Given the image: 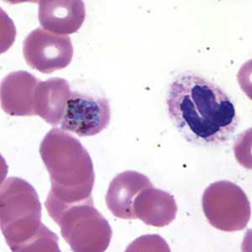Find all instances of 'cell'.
Segmentation results:
<instances>
[{"label": "cell", "instance_id": "cell-6", "mask_svg": "<svg viewBox=\"0 0 252 252\" xmlns=\"http://www.w3.org/2000/svg\"><path fill=\"white\" fill-rule=\"evenodd\" d=\"M24 58L32 68L50 74L65 68L73 56L71 39L37 28L31 32L23 42Z\"/></svg>", "mask_w": 252, "mask_h": 252}, {"label": "cell", "instance_id": "cell-11", "mask_svg": "<svg viewBox=\"0 0 252 252\" xmlns=\"http://www.w3.org/2000/svg\"><path fill=\"white\" fill-rule=\"evenodd\" d=\"M134 212L136 219L147 225L164 227L174 220L178 206L172 195L152 186L144 189L136 197Z\"/></svg>", "mask_w": 252, "mask_h": 252}, {"label": "cell", "instance_id": "cell-4", "mask_svg": "<svg viewBox=\"0 0 252 252\" xmlns=\"http://www.w3.org/2000/svg\"><path fill=\"white\" fill-rule=\"evenodd\" d=\"M63 239L76 252H102L109 247L112 229L94 201L74 204L57 222Z\"/></svg>", "mask_w": 252, "mask_h": 252}, {"label": "cell", "instance_id": "cell-8", "mask_svg": "<svg viewBox=\"0 0 252 252\" xmlns=\"http://www.w3.org/2000/svg\"><path fill=\"white\" fill-rule=\"evenodd\" d=\"M40 81L26 71L10 72L1 82V107L11 116L35 115V90Z\"/></svg>", "mask_w": 252, "mask_h": 252}, {"label": "cell", "instance_id": "cell-12", "mask_svg": "<svg viewBox=\"0 0 252 252\" xmlns=\"http://www.w3.org/2000/svg\"><path fill=\"white\" fill-rule=\"evenodd\" d=\"M71 93L68 83L63 78L40 81L35 90V115L51 126L60 125Z\"/></svg>", "mask_w": 252, "mask_h": 252}, {"label": "cell", "instance_id": "cell-10", "mask_svg": "<svg viewBox=\"0 0 252 252\" xmlns=\"http://www.w3.org/2000/svg\"><path fill=\"white\" fill-rule=\"evenodd\" d=\"M38 16L44 30L66 35L80 29L86 13L83 1L42 0L39 2Z\"/></svg>", "mask_w": 252, "mask_h": 252}, {"label": "cell", "instance_id": "cell-7", "mask_svg": "<svg viewBox=\"0 0 252 252\" xmlns=\"http://www.w3.org/2000/svg\"><path fill=\"white\" fill-rule=\"evenodd\" d=\"M111 109L105 97L71 93L61 121V129L80 137L94 136L110 123Z\"/></svg>", "mask_w": 252, "mask_h": 252}, {"label": "cell", "instance_id": "cell-1", "mask_svg": "<svg viewBox=\"0 0 252 252\" xmlns=\"http://www.w3.org/2000/svg\"><path fill=\"white\" fill-rule=\"evenodd\" d=\"M166 105L175 128L194 146H221L237 128L232 98L217 84L193 72H184L172 81Z\"/></svg>", "mask_w": 252, "mask_h": 252}, {"label": "cell", "instance_id": "cell-2", "mask_svg": "<svg viewBox=\"0 0 252 252\" xmlns=\"http://www.w3.org/2000/svg\"><path fill=\"white\" fill-rule=\"evenodd\" d=\"M40 154L52 184L45 205L57 223L69 207L93 201L94 165L83 145L58 128L51 129L44 137Z\"/></svg>", "mask_w": 252, "mask_h": 252}, {"label": "cell", "instance_id": "cell-9", "mask_svg": "<svg viewBox=\"0 0 252 252\" xmlns=\"http://www.w3.org/2000/svg\"><path fill=\"white\" fill-rule=\"evenodd\" d=\"M152 187L149 178L135 171H126L117 175L109 184L106 204L115 217L135 220L134 202L144 189Z\"/></svg>", "mask_w": 252, "mask_h": 252}, {"label": "cell", "instance_id": "cell-5", "mask_svg": "<svg viewBox=\"0 0 252 252\" xmlns=\"http://www.w3.org/2000/svg\"><path fill=\"white\" fill-rule=\"evenodd\" d=\"M203 209L211 225L228 232L245 229L251 218L247 195L229 182H219L206 189Z\"/></svg>", "mask_w": 252, "mask_h": 252}, {"label": "cell", "instance_id": "cell-3", "mask_svg": "<svg viewBox=\"0 0 252 252\" xmlns=\"http://www.w3.org/2000/svg\"><path fill=\"white\" fill-rule=\"evenodd\" d=\"M1 230L13 252H60L58 237L41 222V204L35 189L12 177L1 184Z\"/></svg>", "mask_w": 252, "mask_h": 252}]
</instances>
